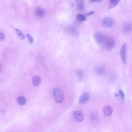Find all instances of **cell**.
I'll return each mask as SVG.
<instances>
[{
	"mask_svg": "<svg viewBox=\"0 0 132 132\" xmlns=\"http://www.w3.org/2000/svg\"><path fill=\"white\" fill-rule=\"evenodd\" d=\"M52 93L54 99L56 103H61L64 100V94L61 89L55 88L53 90Z\"/></svg>",
	"mask_w": 132,
	"mask_h": 132,
	"instance_id": "obj_1",
	"label": "cell"
},
{
	"mask_svg": "<svg viewBox=\"0 0 132 132\" xmlns=\"http://www.w3.org/2000/svg\"><path fill=\"white\" fill-rule=\"evenodd\" d=\"M115 43V40L111 37L106 38L104 43L105 49L108 51L112 50L114 48Z\"/></svg>",
	"mask_w": 132,
	"mask_h": 132,
	"instance_id": "obj_2",
	"label": "cell"
},
{
	"mask_svg": "<svg viewBox=\"0 0 132 132\" xmlns=\"http://www.w3.org/2000/svg\"><path fill=\"white\" fill-rule=\"evenodd\" d=\"M94 37L97 42L99 44L104 43L106 39L103 34L100 32L96 33Z\"/></svg>",
	"mask_w": 132,
	"mask_h": 132,
	"instance_id": "obj_3",
	"label": "cell"
},
{
	"mask_svg": "<svg viewBox=\"0 0 132 132\" xmlns=\"http://www.w3.org/2000/svg\"><path fill=\"white\" fill-rule=\"evenodd\" d=\"M126 44L124 43L121 48L120 53L121 58L124 63H125L126 62Z\"/></svg>",
	"mask_w": 132,
	"mask_h": 132,
	"instance_id": "obj_4",
	"label": "cell"
},
{
	"mask_svg": "<svg viewBox=\"0 0 132 132\" xmlns=\"http://www.w3.org/2000/svg\"><path fill=\"white\" fill-rule=\"evenodd\" d=\"M114 21L112 19L109 17L105 18L102 22V24L104 27L110 28L112 27L114 24Z\"/></svg>",
	"mask_w": 132,
	"mask_h": 132,
	"instance_id": "obj_5",
	"label": "cell"
},
{
	"mask_svg": "<svg viewBox=\"0 0 132 132\" xmlns=\"http://www.w3.org/2000/svg\"><path fill=\"white\" fill-rule=\"evenodd\" d=\"M132 30V24L130 22H127L123 26L122 30L123 32L125 34H129Z\"/></svg>",
	"mask_w": 132,
	"mask_h": 132,
	"instance_id": "obj_6",
	"label": "cell"
},
{
	"mask_svg": "<svg viewBox=\"0 0 132 132\" xmlns=\"http://www.w3.org/2000/svg\"><path fill=\"white\" fill-rule=\"evenodd\" d=\"M103 111L104 115L105 117H108L112 115L113 110L110 106L107 105L104 107Z\"/></svg>",
	"mask_w": 132,
	"mask_h": 132,
	"instance_id": "obj_7",
	"label": "cell"
},
{
	"mask_svg": "<svg viewBox=\"0 0 132 132\" xmlns=\"http://www.w3.org/2000/svg\"><path fill=\"white\" fill-rule=\"evenodd\" d=\"M74 115L75 118L79 122H82L83 120V115L81 111H75Z\"/></svg>",
	"mask_w": 132,
	"mask_h": 132,
	"instance_id": "obj_8",
	"label": "cell"
},
{
	"mask_svg": "<svg viewBox=\"0 0 132 132\" xmlns=\"http://www.w3.org/2000/svg\"><path fill=\"white\" fill-rule=\"evenodd\" d=\"M90 97L89 93L88 92H85L82 94L79 99V102L80 104L85 102L89 99Z\"/></svg>",
	"mask_w": 132,
	"mask_h": 132,
	"instance_id": "obj_9",
	"label": "cell"
},
{
	"mask_svg": "<svg viewBox=\"0 0 132 132\" xmlns=\"http://www.w3.org/2000/svg\"><path fill=\"white\" fill-rule=\"evenodd\" d=\"M66 32L70 34L75 36H78L79 33L77 30L72 27H69L67 28L66 29Z\"/></svg>",
	"mask_w": 132,
	"mask_h": 132,
	"instance_id": "obj_10",
	"label": "cell"
},
{
	"mask_svg": "<svg viewBox=\"0 0 132 132\" xmlns=\"http://www.w3.org/2000/svg\"><path fill=\"white\" fill-rule=\"evenodd\" d=\"M41 78L40 77L38 76H34L33 78V84L34 86H37L40 85L41 83Z\"/></svg>",
	"mask_w": 132,
	"mask_h": 132,
	"instance_id": "obj_11",
	"label": "cell"
},
{
	"mask_svg": "<svg viewBox=\"0 0 132 132\" xmlns=\"http://www.w3.org/2000/svg\"><path fill=\"white\" fill-rule=\"evenodd\" d=\"M105 70V66L103 65H101L96 68L95 71L97 74L101 75L104 73Z\"/></svg>",
	"mask_w": 132,
	"mask_h": 132,
	"instance_id": "obj_12",
	"label": "cell"
},
{
	"mask_svg": "<svg viewBox=\"0 0 132 132\" xmlns=\"http://www.w3.org/2000/svg\"><path fill=\"white\" fill-rule=\"evenodd\" d=\"M90 119L94 123L97 124L99 122V119L97 115L95 113H92L90 116Z\"/></svg>",
	"mask_w": 132,
	"mask_h": 132,
	"instance_id": "obj_13",
	"label": "cell"
},
{
	"mask_svg": "<svg viewBox=\"0 0 132 132\" xmlns=\"http://www.w3.org/2000/svg\"><path fill=\"white\" fill-rule=\"evenodd\" d=\"M35 14L37 16L41 18L44 16L45 13L43 9L39 8H37L35 10Z\"/></svg>",
	"mask_w": 132,
	"mask_h": 132,
	"instance_id": "obj_14",
	"label": "cell"
},
{
	"mask_svg": "<svg viewBox=\"0 0 132 132\" xmlns=\"http://www.w3.org/2000/svg\"><path fill=\"white\" fill-rule=\"evenodd\" d=\"M17 103L21 105H24L26 102L25 97L22 96L19 97L17 98Z\"/></svg>",
	"mask_w": 132,
	"mask_h": 132,
	"instance_id": "obj_15",
	"label": "cell"
},
{
	"mask_svg": "<svg viewBox=\"0 0 132 132\" xmlns=\"http://www.w3.org/2000/svg\"><path fill=\"white\" fill-rule=\"evenodd\" d=\"M77 4V8L79 10L82 12L84 9V3L82 0H79Z\"/></svg>",
	"mask_w": 132,
	"mask_h": 132,
	"instance_id": "obj_16",
	"label": "cell"
},
{
	"mask_svg": "<svg viewBox=\"0 0 132 132\" xmlns=\"http://www.w3.org/2000/svg\"><path fill=\"white\" fill-rule=\"evenodd\" d=\"M120 0H110V5L109 7V9L112 8L116 6L118 4Z\"/></svg>",
	"mask_w": 132,
	"mask_h": 132,
	"instance_id": "obj_17",
	"label": "cell"
},
{
	"mask_svg": "<svg viewBox=\"0 0 132 132\" xmlns=\"http://www.w3.org/2000/svg\"><path fill=\"white\" fill-rule=\"evenodd\" d=\"M14 29L20 39L21 40H24L25 38V36L24 34L20 30L15 28Z\"/></svg>",
	"mask_w": 132,
	"mask_h": 132,
	"instance_id": "obj_18",
	"label": "cell"
},
{
	"mask_svg": "<svg viewBox=\"0 0 132 132\" xmlns=\"http://www.w3.org/2000/svg\"><path fill=\"white\" fill-rule=\"evenodd\" d=\"M76 18L77 20L80 22H83L87 20L86 16L85 15L81 14H77Z\"/></svg>",
	"mask_w": 132,
	"mask_h": 132,
	"instance_id": "obj_19",
	"label": "cell"
},
{
	"mask_svg": "<svg viewBox=\"0 0 132 132\" xmlns=\"http://www.w3.org/2000/svg\"><path fill=\"white\" fill-rule=\"evenodd\" d=\"M76 74L78 78L80 80H81L83 76V73L81 69H78L76 71Z\"/></svg>",
	"mask_w": 132,
	"mask_h": 132,
	"instance_id": "obj_20",
	"label": "cell"
},
{
	"mask_svg": "<svg viewBox=\"0 0 132 132\" xmlns=\"http://www.w3.org/2000/svg\"><path fill=\"white\" fill-rule=\"evenodd\" d=\"M27 37L31 44L34 41V39L32 36L29 34H28L27 35Z\"/></svg>",
	"mask_w": 132,
	"mask_h": 132,
	"instance_id": "obj_21",
	"label": "cell"
},
{
	"mask_svg": "<svg viewBox=\"0 0 132 132\" xmlns=\"http://www.w3.org/2000/svg\"><path fill=\"white\" fill-rule=\"evenodd\" d=\"M119 95L122 98L124 99L125 97V94H124L123 90H122L120 89L119 90Z\"/></svg>",
	"mask_w": 132,
	"mask_h": 132,
	"instance_id": "obj_22",
	"label": "cell"
},
{
	"mask_svg": "<svg viewBox=\"0 0 132 132\" xmlns=\"http://www.w3.org/2000/svg\"><path fill=\"white\" fill-rule=\"evenodd\" d=\"M5 35L3 33L0 32V41H3L5 39Z\"/></svg>",
	"mask_w": 132,
	"mask_h": 132,
	"instance_id": "obj_23",
	"label": "cell"
},
{
	"mask_svg": "<svg viewBox=\"0 0 132 132\" xmlns=\"http://www.w3.org/2000/svg\"><path fill=\"white\" fill-rule=\"evenodd\" d=\"M94 14H95V12H94V11H91V12L85 14V15L86 16L88 17Z\"/></svg>",
	"mask_w": 132,
	"mask_h": 132,
	"instance_id": "obj_24",
	"label": "cell"
},
{
	"mask_svg": "<svg viewBox=\"0 0 132 132\" xmlns=\"http://www.w3.org/2000/svg\"><path fill=\"white\" fill-rule=\"evenodd\" d=\"M102 0H89L90 2L91 3L95 2L97 1H100Z\"/></svg>",
	"mask_w": 132,
	"mask_h": 132,
	"instance_id": "obj_25",
	"label": "cell"
},
{
	"mask_svg": "<svg viewBox=\"0 0 132 132\" xmlns=\"http://www.w3.org/2000/svg\"><path fill=\"white\" fill-rule=\"evenodd\" d=\"M115 97H118L119 96V95H118L117 94L115 93Z\"/></svg>",
	"mask_w": 132,
	"mask_h": 132,
	"instance_id": "obj_26",
	"label": "cell"
}]
</instances>
